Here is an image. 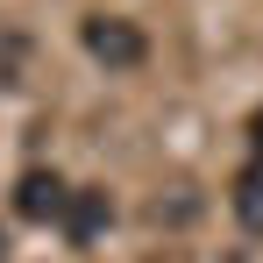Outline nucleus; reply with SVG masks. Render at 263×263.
Returning a JSON list of instances; mask_svg holds the SVG:
<instances>
[{
    "label": "nucleus",
    "instance_id": "obj_6",
    "mask_svg": "<svg viewBox=\"0 0 263 263\" xmlns=\"http://www.w3.org/2000/svg\"><path fill=\"white\" fill-rule=\"evenodd\" d=\"M0 263H7V235H0Z\"/></svg>",
    "mask_w": 263,
    "mask_h": 263
},
{
    "label": "nucleus",
    "instance_id": "obj_3",
    "mask_svg": "<svg viewBox=\"0 0 263 263\" xmlns=\"http://www.w3.org/2000/svg\"><path fill=\"white\" fill-rule=\"evenodd\" d=\"M107 220H114V199H107L100 185H86V192H71V206H64V235H71L79 249H86V242L100 235V228H107Z\"/></svg>",
    "mask_w": 263,
    "mask_h": 263
},
{
    "label": "nucleus",
    "instance_id": "obj_5",
    "mask_svg": "<svg viewBox=\"0 0 263 263\" xmlns=\"http://www.w3.org/2000/svg\"><path fill=\"white\" fill-rule=\"evenodd\" d=\"M249 142H256V157H263V107H256V121H249Z\"/></svg>",
    "mask_w": 263,
    "mask_h": 263
},
{
    "label": "nucleus",
    "instance_id": "obj_2",
    "mask_svg": "<svg viewBox=\"0 0 263 263\" xmlns=\"http://www.w3.org/2000/svg\"><path fill=\"white\" fill-rule=\"evenodd\" d=\"M64 206H71V185L57 171H22V185H14V214L22 220H64Z\"/></svg>",
    "mask_w": 263,
    "mask_h": 263
},
{
    "label": "nucleus",
    "instance_id": "obj_1",
    "mask_svg": "<svg viewBox=\"0 0 263 263\" xmlns=\"http://www.w3.org/2000/svg\"><path fill=\"white\" fill-rule=\"evenodd\" d=\"M79 43H86V57L107 64V71H135V64L149 57V36L135 29L128 14H86V22H79Z\"/></svg>",
    "mask_w": 263,
    "mask_h": 263
},
{
    "label": "nucleus",
    "instance_id": "obj_4",
    "mask_svg": "<svg viewBox=\"0 0 263 263\" xmlns=\"http://www.w3.org/2000/svg\"><path fill=\"white\" fill-rule=\"evenodd\" d=\"M235 220H242L249 235H263V157L235 178Z\"/></svg>",
    "mask_w": 263,
    "mask_h": 263
}]
</instances>
